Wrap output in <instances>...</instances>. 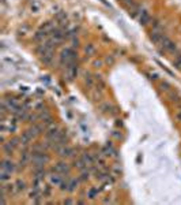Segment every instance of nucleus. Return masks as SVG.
Here are the masks:
<instances>
[{"mask_svg": "<svg viewBox=\"0 0 181 205\" xmlns=\"http://www.w3.org/2000/svg\"><path fill=\"white\" fill-rule=\"evenodd\" d=\"M2 170H4V171H8V172H11V174H12L14 171H16V166L15 164H14L12 162H11L10 159H4L2 162Z\"/></svg>", "mask_w": 181, "mask_h": 205, "instance_id": "obj_2", "label": "nucleus"}, {"mask_svg": "<svg viewBox=\"0 0 181 205\" xmlns=\"http://www.w3.org/2000/svg\"><path fill=\"white\" fill-rule=\"evenodd\" d=\"M94 81H95V78H93L91 75L89 74V73H86V74H84V82H86V85L89 88H93L94 86Z\"/></svg>", "mask_w": 181, "mask_h": 205, "instance_id": "obj_10", "label": "nucleus"}, {"mask_svg": "<svg viewBox=\"0 0 181 205\" xmlns=\"http://www.w3.org/2000/svg\"><path fill=\"white\" fill-rule=\"evenodd\" d=\"M15 189H16V193L23 192V190H26V183L23 182V181L18 179V181L15 182Z\"/></svg>", "mask_w": 181, "mask_h": 205, "instance_id": "obj_11", "label": "nucleus"}, {"mask_svg": "<svg viewBox=\"0 0 181 205\" xmlns=\"http://www.w3.org/2000/svg\"><path fill=\"white\" fill-rule=\"evenodd\" d=\"M93 64H94V67H95V69H100V67L102 66V62H101V60H95Z\"/></svg>", "mask_w": 181, "mask_h": 205, "instance_id": "obj_20", "label": "nucleus"}, {"mask_svg": "<svg viewBox=\"0 0 181 205\" xmlns=\"http://www.w3.org/2000/svg\"><path fill=\"white\" fill-rule=\"evenodd\" d=\"M174 66L177 69H181V52H177L176 58H174Z\"/></svg>", "mask_w": 181, "mask_h": 205, "instance_id": "obj_15", "label": "nucleus"}, {"mask_svg": "<svg viewBox=\"0 0 181 205\" xmlns=\"http://www.w3.org/2000/svg\"><path fill=\"white\" fill-rule=\"evenodd\" d=\"M10 179H11V172L2 170V175H0V181H2V183L7 182V181H10Z\"/></svg>", "mask_w": 181, "mask_h": 205, "instance_id": "obj_13", "label": "nucleus"}, {"mask_svg": "<svg viewBox=\"0 0 181 205\" xmlns=\"http://www.w3.org/2000/svg\"><path fill=\"white\" fill-rule=\"evenodd\" d=\"M150 78H151V80H158V74H157V73H154V74L150 75Z\"/></svg>", "mask_w": 181, "mask_h": 205, "instance_id": "obj_21", "label": "nucleus"}, {"mask_svg": "<svg viewBox=\"0 0 181 205\" xmlns=\"http://www.w3.org/2000/svg\"><path fill=\"white\" fill-rule=\"evenodd\" d=\"M49 181H51V183L53 184H60V182L63 181V177H61V174H59V172H55V174H52L51 177H49Z\"/></svg>", "mask_w": 181, "mask_h": 205, "instance_id": "obj_6", "label": "nucleus"}, {"mask_svg": "<svg viewBox=\"0 0 181 205\" xmlns=\"http://www.w3.org/2000/svg\"><path fill=\"white\" fill-rule=\"evenodd\" d=\"M72 203H74V201H72V200H66L63 204H72Z\"/></svg>", "mask_w": 181, "mask_h": 205, "instance_id": "obj_22", "label": "nucleus"}, {"mask_svg": "<svg viewBox=\"0 0 181 205\" xmlns=\"http://www.w3.org/2000/svg\"><path fill=\"white\" fill-rule=\"evenodd\" d=\"M42 196H44V197H46V196H51V186H49V184H46V186H44V192H42Z\"/></svg>", "mask_w": 181, "mask_h": 205, "instance_id": "obj_17", "label": "nucleus"}, {"mask_svg": "<svg viewBox=\"0 0 181 205\" xmlns=\"http://www.w3.org/2000/svg\"><path fill=\"white\" fill-rule=\"evenodd\" d=\"M41 60H42L45 64H52V60H53V51L42 55V56H41Z\"/></svg>", "mask_w": 181, "mask_h": 205, "instance_id": "obj_7", "label": "nucleus"}, {"mask_svg": "<svg viewBox=\"0 0 181 205\" xmlns=\"http://www.w3.org/2000/svg\"><path fill=\"white\" fill-rule=\"evenodd\" d=\"M84 51H86V54H93V52H94V47H93V44H89Z\"/></svg>", "mask_w": 181, "mask_h": 205, "instance_id": "obj_19", "label": "nucleus"}, {"mask_svg": "<svg viewBox=\"0 0 181 205\" xmlns=\"http://www.w3.org/2000/svg\"><path fill=\"white\" fill-rule=\"evenodd\" d=\"M74 167H75V168H78V170H80V171H82V170H84V168L87 167V164L84 163V160L80 157V159H78V160H75V162H74Z\"/></svg>", "mask_w": 181, "mask_h": 205, "instance_id": "obj_9", "label": "nucleus"}, {"mask_svg": "<svg viewBox=\"0 0 181 205\" xmlns=\"http://www.w3.org/2000/svg\"><path fill=\"white\" fill-rule=\"evenodd\" d=\"M100 108H101L102 112H105V114H115V112H116V111H113L115 108H113L110 104H108V102H104V104H101Z\"/></svg>", "mask_w": 181, "mask_h": 205, "instance_id": "obj_8", "label": "nucleus"}, {"mask_svg": "<svg viewBox=\"0 0 181 205\" xmlns=\"http://www.w3.org/2000/svg\"><path fill=\"white\" fill-rule=\"evenodd\" d=\"M161 89L165 90V92H169V90H170V86H169L168 82H162V84H161Z\"/></svg>", "mask_w": 181, "mask_h": 205, "instance_id": "obj_18", "label": "nucleus"}, {"mask_svg": "<svg viewBox=\"0 0 181 205\" xmlns=\"http://www.w3.org/2000/svg\"><path fill=\"white\" fill-rule=\"evenodd\" d=\"M165 37V33H163V30H155V29H153L150 33V40L153 41L155 45H159L161 44L162 39Z\"/></svg>", "mask_w": 181, "mask_h": 205, "instance_id": "obj_1", "label": "nucleus"}, {"mask_svg": "<svg viewBox=\"0 0 181 205\" xmlns=\"http://www.w3.org/2000/svg\"><path fill=\"white\" fill-rule=\"evenodd\" d=\"M78 187V179H74V178H69L68 182V190L67 192H74L75 189Z\"/></svg>", "mask_w": 181, "mask_h": 205, "instance_id": "obj_12", "label": "nucleus"}, {"mask_svg": "<svg viewBox=\"0 0 181 205\" xmlns=\"http://www.w3.org/2000/svg\"><path fill=\"white\" fill-rule=\"evenodd\" d=\"M89 175H90V171L89 170H82V174H80V179L82 181H86V179H89Z\"/></svg>", "mask_w": 181, "mask_h": 205, "instance_id": "obj_16", "label": "nucleus"}, {"mask_svg": "<svg viewBox=\"0 0 181 205\" xmlns=\"http://www.w3.org/2000/svg\"><path fill=\"white\" fill-rule=\"evenodd\" d=\"M57 153H59L61 157H71V156H74V149L64 145L57 151Z\"/></svg>", "mask_w": 181, "mask_h": 205, "instance_id": "obj_3", "label": "nucleus"}, {"mask_svg": "<svg viewBox=\"0 0 181 205\" xmlns=\"http://www.w3.org/2000/svg\"><path fill=\"white\" fill-rule=\"evenodd\" d=\"M139 20H140V23L143 26L148 25V23L151 22L150 15H148V13L146 10H140V13H139Z\"/></svg>", "mask_w": 181, "mask_h": 205, "instance_id": "obj_4", "label": "nucleus"}, {"mask_svg": "<svg viewBox=\"0 0 181 205\" xmlns=\"http://www.w3.org/2000/svg\"><path fill=\"white\" fill-rule=\"evenodd\" d=\"M97 196H98V189H97V187H91V189L89 190V193H87V197L91 198V200H94Z\"/></svg>", "mask_w": 181, "mask_h": 205, "instance_id": "obj_14", "label": "nucleus"}, {"mask_svg": "<svg viewBox=\"0 0 181 205\" xmlns=\"http://www.w3.org/2000/svg\"><path fill=\"white\" fill-rule=\"evenodd\" d=\"M168 96H169V99H170V101L176 102L177 105L181 104V97L179 96V93H177V92H173V90L170 89V90L168 92Z\"/></svg>", "mask_w": 181, "mask_h": 205, "instance_id": "obj_5", "label": "nucleus"}, {"mask_svg": "<svg viewBox=\"0 0 181 205\" xmlns=\"http://www.w3.org/2000/svg\"><path fill=\"white\" fill-rule=\"evenodd\" d=\"M177 119H179V121L181 122V111H180V112H179V114H177Z\"/></svg>", "mask_w": 181, "mask_h": 205, "instance_id": "obj_23", "label": "nucleus"}]
</instances>
